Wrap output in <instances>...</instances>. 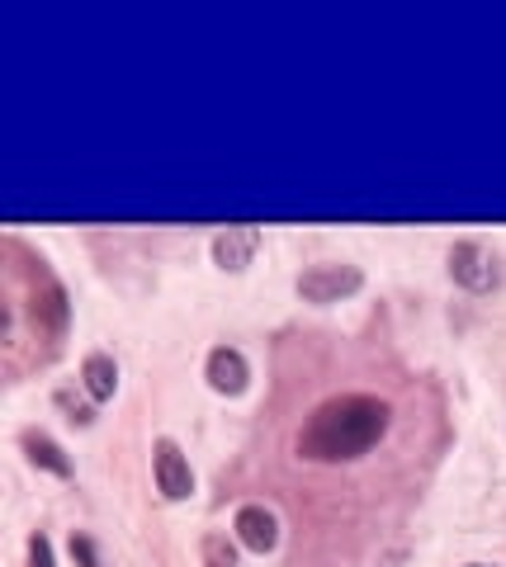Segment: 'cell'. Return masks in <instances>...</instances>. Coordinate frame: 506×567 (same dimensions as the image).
Returning a JSON list of instances; mask_svg holds the SVG:
<instances>
[{
	"mask_svg": "<svg viewBox=\"0 0 506 567\" xmlns=\"http://www.w3.org/2000/svg\"><path fill=\"white\" fill-rule=\"evenodd\" d=\"M275 435V483L279 502L303 520L312 492H341L355 473L379 458V450L397 435V402L389 388L374 383H341V379H303L299 398Z\"/></svg>",
	"mask_w": 506,
	"mask_h": 567,
	"instance_id": "6da1fadb",
	"label": "cell"
},
{
	"mask_svg": "<svg viewBox=\"0 0 506 567\" xmlns=\"http://www.w3.org/2000/svg\"><path fill=\"white\" fill-rule=\"evenodd\" d=\"M0 298H6L0 360H6L10 379H20L24 346H29V369L48 364L62 350L66 327H72V308H66V289L48 270V260L39 251H29L20 237L0 241Z\"/></svg>",
	"mask_w": 506,
	"mask_h": 567,
	"instance_id": "7a4b0ae2",
	"label": "cell"
},
{
	"mask_svg": "<svg viewBox=\"0 0 506 567\" xmlns=\"http://www.w3.org/2000/svg\"><path fill=\"white\" fill-rule=\"evenodd\" d=\"M293 289H299L303 303L327 308V303H341V298L360 293V289H364V270H360V265H345V260L308 265V270L299 275V284H293Z\"/></svg>",
	"mask_w": 506,
	"mask_h": 567,
	"instance_id": "3957f363",
	"label": "cell"
},
{
	"mask_svg": "<svg viewBox=\"0 0 506 567\" xmlns=\"http://www.w3.org/2000/svg\"><path fill=\"white\" fill-rule=\"evenodd\" d=\"M152 477H156V492H162L166 502H185V496L195 492V468H189V454L171 435L152 440Z\"/></svg>",
	"mask_w": 506,
	"mask_h": 567,
	"instance_id": "277c9868",
	"label": "cell"
},
{
	"mask_svg": "<svg viewBox=\"0 0 506 567\" xmlns=\"http://www.w3.org/2000/svg\"><path fill=\"white\" fill-rule=\"evenodd\" d=\"M450 275L468 293H487L497 284V260L487 256L483 241H455L450 246Z\"/></svg>",
	"mask_w": 506,
	"mask_h": 567,
	"instance_id": "5b68a950",
	"label": "cell"
},
{
	"mask_svg": "<svg viewBox=\"0 0 506 567\" xmlns=\"http://www.w3.org/2000/svg\"><path fill=\"white\" fill-rule=\"evenodd\" d=\"M233 539L241 548H251V554H270L279 544V516L266 502H241L233 516Z\"/></svg>",
	"mask_w": 506,
	"mask_h": 567,
	"instance_id": "8992f818",
	"label": "cell"
},
{
	"mask_svg": "<svg viewBox=\"0 0 506 567\" xmlns=\"http://www.w3.org/2000/svg\"><path fill=\"white\" fill-rule=\"evenodd\" d=\"M204 379H208L214 393L237 398V393H247V383H251V364H247V354H241L237 346H214L208 350V360H204Z\"/></svg>",
	"mask_w": 506,
	"mask_h": 567,
	"instance_id": "52a82bcc",
	"label": "cell"
},
{
	"mask_svg": "<svg viewBox=\"0 0 506 567\" xmlns=\"http://www.w3.org/2000/svg\"><path fill=\"white\" fill-rule=\"evenodd\" d=\"M20 450L29 454L33 468H43V473H52V477H72V473H76L72 458H66V450H62L48 431H39V425H24V431H20Z\"/></svg>",
	"mask_w": 506,
	"mask_h": 567,
	"instance_id": "ba28073f",
	"label": "cell"
},
{
	"mask_svg": "<svg viewBox=\"0 0 506 567\" xmlns=\"http://www.w3.org/2000/svg\"><path fill=\"white\" fill-rule=\"evenodd\" d=\"M256 246H260V233L256 227H223V233L214 237V265L218 270H247L251 256H256Z\"/></svg>",
	"mask_w": 506,
	"mask_h": 567,
	"instance_id": "9c48e42d",
	"label": "cell"
},
{
	"mask_svg": "<svg viewBox=\"0 0 506 567\" xmlns=\"http://www.w3.org/2000/svg\"><path fill=\"white\" fill-rule=\"evenodd\" d=\"M81 388L95 402H110L118 393V364H114V354H104V350L85 354V360H81Z\"/></svg>",
	"mask_w": 506,
	"mask_h": 567,
	"instance_id": "30bf717a",
	"label": "cell"
},
{
	"mask_svg": "<svg viewBox=\"0 0 506 567\" xmlns=\"http://www.w3.org/2000/svg\"><path fill=\"white\" fill-rule=\"evenodd\" d=\"M52 406L72 421V425H95V398L85 393V388H72V383H62L58 393H52Z\"/></svg>",
	"mask_w": 506,
	"mask_h": 567,
	"instance_id": "8fae6325",
	"label": "cell"
},
{
	"mask_svg": "<svg viewBox=\"0 0 506 567\" xmlns=\"http://www.w3.org/2000/svg\"><path fill=\"white\" fill-rule=\"evenodd\" d=\"M199 558H204V567H237V539H228V535H204Z\"/></svg>",
	"mask_w": 506,
	"mask_h": 567,
	"instance_id": "7c38bea8",
	"label": "cell"
},
{
	"mask_svg": "<svg viewBox=\"0 0 506 567\" xmlns=\"http://www.w3.org/2000/svg\"><path fill=\"white\" fill-rule=\"evenodd\" d=\"M72 558H76V567H104L100 548H95V539L85 535V529H72Z\"/></svg>",
	"mask_w": 506,
	"mask_h": 567,
	"instance_id": "4fadbf2b",
	"label": "cell"
},
{
	"mask_svg": "<svg viewBox=\"0 0 506 567\" xmlns=\"http://www.w3.org/2000/svg\"><path fill=\"white\" fill-rule=\"evenodd\" d=\"M29 567H58V558H52V544H48L43 529H39V535H29Z\"/></svg>",
	"mask_w": 506,
	"mask_h": 567,
	"instance_id": "5bb4252c",
	"label": "cell"
},
{
	"mask_svg": "<svg viewBox=\"0 0 506 567\" xmlns=\"http://www.w3.org/2000/svg\"><path fill=\"white\" fill-rule=\"evenodd\" d=\"M468 567H487V563H468Z\"/></svg>",
	"mask_w": 506,
	"mask_h": 567,
	"instance_id": "9a60e30c",
	"label": "cell"
}]
</instances>
